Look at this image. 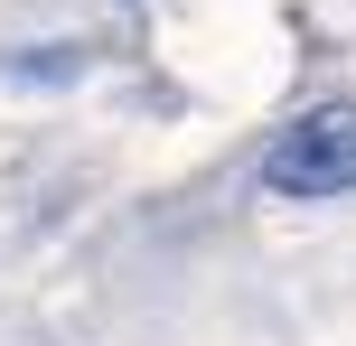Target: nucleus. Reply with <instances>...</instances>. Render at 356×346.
<instances>
[{
    "mask_svg": "<svg viewBox=\"0 0 356 346\" xmlns=\"http://www.w3.org/2000/svg\"><path fill=\"white\" fill-rule=\"evenodd\" d=\"M263 187L272 197H356V94L309 103L272 131L263 150Z\"/></svg>",
    "mask_w": 356,
    "mask_h": 346,
    "instance_id": "obj_1",
    "label": "nucleus"
}]
</instances>
